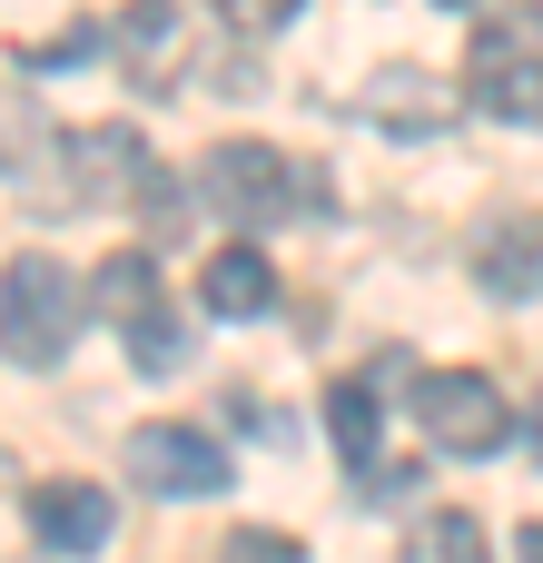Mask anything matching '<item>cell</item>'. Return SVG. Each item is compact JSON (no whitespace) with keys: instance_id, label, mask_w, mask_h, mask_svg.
<instances>
[{"instance_id":"6da1fadb","label":"cell","mask_w":543,"mask_h":563,"mask_svg":"<svg viewBox=\"0 0 543 563\" xmlns=\"http://www.w3.org/2000/svg\"><path fill=\"white\" fill-rule=\"evenodd\" d=\"M465 99L485 119H543V0H485L475 40H465Z\"/></svg>"},{"instance_id":"7a4b0ae2","label":"cell","mask_w":543,"mask_h":563,"mask_svg":"<svg viewBox=\"0 0 543 563\" xmlns=\"http://www.w3.org/2000/svg\"><path fill=\"white\" fill-rule=\"evenodd\" d=\"M198 198H208L228 228H277V218H297V208H326V188H317L287 148H267V139L208 148V158H198Z\"/></svg>"},{"instance_id":"3957f363","label":"cell","mask_w":543,"mask_h":563,"mask_svg":"<svg viewBox=\"0 0 543 563\" xmlns=\"http://www.w3.org/2000/svg\"><path fill=\"white\" fill-rule=\"evenodd\" d=\"M69 336H79V287H69V267L40 257V247H20V257L0 267V356L40 376V366L69 356Z\"/></svg>"},{"instance_id":"277c9868","label":"cell","mask_w":543,"mask_h":563,"mask_svg":"<svg viewBox=\"0 0 543 563\" xmlns=\"http://www.w3.org/2000/svg\"><path fill=\"white\" fill-rule=\"evenodd\" d=\"M415 426H425V445L435 455H495L505 435H514V406L495 396V376H475V366H435V376H415Z\"/></svg>"},{"instance_id":"5b68a950","label":"cell","mask_w":543,"mask_h":563,"mask_svg":"<svg viewBox=\"0 0 543 563\" xmlns=\"http://www.w3.org/2000/svg\"><path fill=\"white\" fill-rule=\"evenodd\" d=\"M59 158H69V168H59V198H69V208H129V198H158V158H148V139L119 129V119L69 129Z\"/></svg>"},{"instance_id":"8992f818","label":"cell","mask_w":543,"mask_h":563,"mask_svg":"<svg viewBox=\"0 0 543 563\" xmlns=\"http://www.w3.org/2000/svg\"><path fill=\"white\" fill-rule=\"evenodd\" d=\"M129 475L148 495H218L228 485V445L198 435V426H138L129 435Z\"/></svg>"},{"instance_id":"52a82bcc","label":"cell","mask_w":543,"mask_h":563,"mask_svg":"<svg viewBox=\"0 0 543 563\" xmlns=\"http://www.w3.org/2000/svg\"><path fill=\"white\" fill-rule=\"evenodd\" d=\"M109 525H119V515H109V495H99V485H79V475H69V485H30V534H40L49 554H99V544H109Z\"/></svg>"},{"instance_id":"ba28073f","label":"cell","mask_w":543,"mask_h":563,"mask_svg":"<svg viewBox=\"0 0 543 563\" xmlns=\"http://www.w3.org/2000/svg\"><path fill=\"white\" fill-rule=\"evenodd\" d=\"M119 59H129L138 89H178V69H188V49H178V10H168V0H138V10L119 20Z\"/></svg>"},{"instance_id":"9c48e42d","label":"cell","mask_w":543,"mask_h":563,"mask_svg":"<svg viewBox=\"0 0 543 563\" xmlns=\"http://www.w3.org/2000/svg\"><path fill=\"white\" fill-rule=\"evenodd\" d=\"M198 297H208V317H267V307H277V267L237 238V247H218V257L198 267Z\"/></svg>"},{"instance_id":"30bf717a","label":"cell","mask_w":543,"mask_h":563,"mask_svg":"<svg viewBox=\"0 0 543 563\" xmlns=\"http://www.w3.org/2000/svg\"><path fill=\"white\" fill-rule=\"evenodd\" d=\"M366 119H376V129H445V119H455V89H445L435 69H386V79L366 89Z\"/></svg>"},{"instance_id":"8fae6325","label":"cell","mask_w":543,"mask_h":563,"mask_svg":"<svg viewBox=\"0 0 543 563\" xmlns=\"http://www.w3.org/2000/svg\"><path fill=\"white\" fill-rule=\"evenodd\" d=\"M475 277L495 287V297H543V228H495L485 247H475Z\"/></svg>"},{"instance_id":"7c38bea8","label":"cell","mask_w":543,"mask_h":563,"mask_svg":"<svg viewBox=\"0 0 543 563\" xmlns=\"http://www.w3.org/2000/svg\"><path fill=\"white\" fill-rule=\"evenodd\" d=\"M89 307H99L109 327H138V317L158 307V267H148V247H119V257L89 277Z\"/></svg>"},{"instance_id":"4fadbf2b","label":"cell","mask_w":543,"mask_h":563,"mask_svg":"<svg viewBox=\"0 0 543 563\" xmlns=\"http://www.w3.org/2000/svg\"><path fill=\"white\" fill-rule=\"evenodd\" d=\"M396 563H495V554H485V525L465 505H435V515L406 525V554Z\"/></svg>"},{"instance_id":"5bb4252c","label":"cell","mask_w":543,"mask_h":563,"mask_svg":"<svg viewBox=\"0 0 543 563\" xmlns=\"http://www.w3.org/2000/svg\"><path fill=\"white\" fill-rule=\"evenodd\" d=\"M326 435H336V455L366 475L376 465V376H346V386H326Z\"/></svg>"},{"instance_id":"9a60e30c","label":"cell","mask_w":543,"mask_h":563,"mask_svg":"<svg viewBox=\"0 0 543 563\" xmlns=\"http://www.w3.org/2000/svg\"><path fill=\"white\" fill-rule=\"evenodd\" d=\"M119 336H129V366H138V376H178V366H188V327H178L168 297H158L138 327H119Z\"/></svg>"},{"instance_id":"2e32d148","label":"cell","mask_w":543,"mask_h":563,"mask_svg":"<svg viewBox=\"0 0 543 563\" xmlns=\"http://www.w3.org/2000/svg\"><path fill=\"white\" fill-rule=\"evenodd\" d=\"M208 10H218V20H228L237 40H267V30H287V20H297L307 0H208Z\"/></svg>"},{"instance_id":"e0dca14e","label":"cell","mask_w":543,"mask_h":563,"mask_svg":"<svg viewBox=\"0 0 543 563\" xmlns=\"http://www.w3.org/2000/svg\"><path fill=\"white\" fill-rule=\"evenodd\" d=\"M218 563H307V544H287V534H267V525H237V534L218 544Z\"/></svg>"},{"instance_id":"ac0fdd59","label":"cell","mask_w":543,"mask_h":563,"mask_svg":"<svg viewBox=\"0 0 543 563\" xmlns=\"http://www.w3.org/2000/svg\"><path fill=\"white\" fill-rule=\"evenodd\" d=\"M524 563H543V515H534V525H524Z\"/></svg>"},{"instance_id":"d6986e66","label":"cell","mask_w":543,"mask_h":563,"mask_svg":"<svg viewBox=\"0 0 543 563\" xmlns=\"http://www.w3.org/2000/svg\"><path fill=\"white\" fill-rule=\"evenodd\" d=\"M534 465H543V406H534Z\"/></svg>"},{"instance_id":"ffe728a7","label":"cell","mask_w":543,"mask_h":563,"mask_svg":"<svg viewBox=\"0 0 543 563\" xmlns=\"http://www.w3.org/2000/svg\"><path fill=\"white\" fill-rule=\"evenodd\" d=\"M435 10H485V0H435Z\"/></svg>"}]
</instances>
